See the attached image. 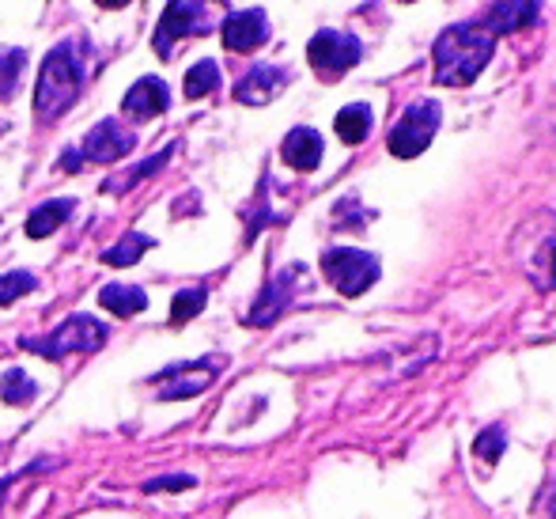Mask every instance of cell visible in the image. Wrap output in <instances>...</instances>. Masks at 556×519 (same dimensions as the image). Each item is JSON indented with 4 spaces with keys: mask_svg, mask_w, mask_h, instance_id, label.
<instances>
[{
    "mask_svg": "<svg viewBox=\"0 0 556 519\" xmlns=\"http://www.w3.org/2000/svg\"><path fill=\"white\" fill-rule=\"evenodd\" d=\"M99 303H103L106 311H114V315L129 319V315H137V311L148 308V296H144V288H137V285H106L103 293H99Z\"/></svg>",
    "mask_w": 556,
    "mask_h": 519,
    "instance_id": "5bb4252c",
    "label": "cell"
},
{
    "mask_svg": "<svg viewBox=\"0 0 556 519\" xmlns=\"http://www.w3.org/2000/svg\"><path fill=\"white\" fill-rule=\"evenodd\" d=\"M269 38V23H266V12L250 8V12H231L223 20V46L235 53H250L258 50L261 42Z\"/></svg>",
    "mask_w": 556,
    "mask_h": 519,
    "instance_id": "30bf717a",
    "label": "cell"
},
{
    "mask_svg": "<svg viewBox=\"0 0 556 519\" xmlns=\"http://www.w3.org/2000/svg\"><path fill=\"white\" fill-rule=\"evenodd\" d=\"M534 20H538V4H492L484 27H489L492 35H500V30H519Z\"/></svg>",
    "mask_w": 556,
    "mask_h": 519,
    "instance_id": "2e32d148",
    "label": "cell"
},
{
    "mask_svg": "<svg viewBox=\"0 0 556 519\" xmlns=\"http://www.w3.org/2000/svg\"><path fill=\"white\" fill-rule=\"evenodd\" d=\"M504 444H507L504 429H500V425H492V429H484L481 437H477L474 452H477V459H484L492 467V463H496L500 455H504Z\"/></svg>",
    "mask_w": 556,
    "mask_h": 519,
    "instance_id": "d4e9b609",
    "label": "cell"
},
{
    "mask_svg": "<svg viewBox=\"0 0 556 519\" xmlns=\"http://www.w3.org/2000/svg\"><path fill=\"white\" fill-rule=\"evenodd\" d=\"M496 50V35L484 23H454L436 38V83L466 88L484 73Z\"/></svg>",
    "mask_w": 556,
    "mask_h": 519,
    "instance_id": "6da1fadb",
    "label": "cell"
},
{
    "mask_svg": "<svg viewBox=\"0 0 556 519\" xmlns=\"http://www.w3.org/2000/svg\"><path fill=\"white\" fill-rule=\"evenodd\" d=\"M216 83H220V65L216 61H201V65H193L185 73V99L208 95V91H216Z\"/></svg>",
    "mask_w": 556,
    "mask_h": 519,
    "instance_id": "ffe728a7",
    "label": "cell"
},
{
    "mask_svg": "<svg viewBox=\"0 0 556 519\" xmlns=\"http://www.w3.org/2000/svg\"><path fill=\"white\" fill-rule=\"evenodd\" d=\"M133 133H129L121 121H99L95 129H91L88 137H83V148L80 156L91 159V164H114V159H121L129 148H133Z\"/></svg>",
    "mask_w": 556,
    "mask_h": 519,
    "instance_id": "ba28073f",
    "label": "cell"
},
{
    "mask_svg": "<svg viewBox=\"0 0 556 519\" xmlns=\"http://www.w3.org/2000/svg\"><path fill=\"white\" fill-rule=\"evenodd\" d=\"M292 277H296V273H284L281 281H273V285L266 288V296L258 300V308L250 311V323H254V326H258V323H269V319H273L276 311H281L284 303H288V296H284V293H288Z\"/></svg>",
    "mask_w": 556,
    "mask_h": 519,
    "instance_id": "ac0fdd59",
    "label": "cell"
},
{
    "mask_svg": "<svg viewBox=\"0 0 556 519\" xmlns=\"http://www.w3.org/2000/svg\"><path fill=\"white\" fill-rule=\"evenodd\" d=\"M216 372H220V364L216 361H197V364H179V368L164 372L159 376V399H193V394H201L208 384L216 379Z\"/></svg>",
    "mask_w": 556,
    "mask_h": 519,
    "instance_id": "9c48e42d",
    "label": "cell"
},
{
    "mask_svg": "<svg viewBox=\"0 0 556 519\" xmlns=\"http://www.w3.org/2000/svg\"><path fill=\"white\" fill-rule=\"evenodd\" d=\"M73 217V202H46V205H38L35 212H30V220H27V235L30 239H46V235H53L57 232L65 220Z\"/></svg>",
    "mask_w": 556,
    "mask_h": 519,
    "instance_id": "9a60e30c",
    "label": "cell"
},
{
    "mask_svg": "<svg viewBox=\"0 0 556 519\" xmlns=\"http://www.w3.org/2000/svg\"><path fill=\"white\" fill-rule=\"evenodd\" d=\"M281 156H284V164L296 167V171H314V167L322 164V137L307 126L292 129L281 144Z\"/></svg>",
    "mask_w": 556,
    "mask_h": 519,
    "instance_id": "4fadbf2b",
    "label": "cell"
},
{
    "mask_svg": "<svg viewBox=\"0 0 556 519\" xmlns=\"http://www.w3.org/2000/svg\"><path fill=\"white\" fill-rule=\"evenodd\" d=\"M322 273L341 296H364L371 285L378 281V262L375 255L357 247H334L322 258Z\"/></svg>",
    "mask_w": 556,
    "mask_h": 519,
    "instance_id": "277c9868",
    "label": "cell"
},
{
    "mask_svg": "<svg viewBox=\"0 0 556 519\" xmlns=\"http://www.w3.org/2000/svg\"><path fill=\"white\" fill-rule=\"evenodd\" d=\"M83 80V65L76 57L73 46H53L50 57L42 61V73H38L35 88V111L42 114V121H53L57 114H65V106L76 103Z\"/></svg>",
    "mask_w": 556,
    "mask_h": 519,
    "instance_id": "7a4b0ae2",
    "label": "cell"
},
{
    "mask_svg": "<svg viewBox=\"0 0 556 519\" xmlns=\"http://www.w3.org/2000/svg\"><path fill=\"white\" fill-rule=\"evenodd\" d=\"M534 273H545L542 285H545V288H556V239H553V243H545L542 258H538V262L530 265V277H534Z\"/></svg>",
    "mask_w": 556,
    "mask_h": 519,
    "instance_id": "484cf974",
    "label": "cell"
},
{
    "mask_svg": "<svg viewBox=\"0 0 556 519\" xmlns=\"http://www.w3.org/2000/svg\"><path fill=\"white\" fill-rule=\"evenodd\" d=\"M284 80H288V73H284V68L258 65L235 83V99H238V103H246V106H266L284 91Z\"/></svg>",
    "mask_w": 556,
    "mask_h": 519,
    "instance_id": "7c38bea8",
    "label": "cell"
},
{
    "mask_svg": "<svg viewBox=\"0 0 556 519\" xmlns=\"http://www.w3.org/2000/svg\"><path fill=\"white\" fill-rule=\"evenodd\" d=\"M193 478H182V475H171V478H156V482H148L144 490L148 493H156V490H193Z\"/></svg>",
    "mask_w": 556,
    "mask_h": 519,
    "instance_id": "83f0119b",
    "label": "cell"
},
{
    "mask_svg": "<svg viewBox=\"0 0 556 519\" xmlns=\"http://www.w3.org/2000/svg\"><path fill=\"white\" fill-rule=\"evenodd\" d=\"M171 152H174V148H164V152H159V156L144 159V164L137 167V171L126 179V190H129V186H137V182H144V179H152V171H164V164H167V159H171Z\"/></svg>",
    "mask_w": 556,
    "mask_h": 519,
    "instance_id": "4316f807",
    "label": "cell"
},
{
    "mask_svg": "<svg viewBox=\"0 0 556 519\" xmlns=\"http://www.w3.org/2000/svg\"><path fill=\"white\" fill-rule=\"evenodd\" d=\"M30 288H35V273H23V270L4 273V277H0V308L20 300V296H27Z\"/></svg>",
    "mask_w": 556,
    "mask_h": 519,
    "instance_id": "cb8c5ba5",
    "label": "cell"
},
{
    "mask_svg": "<svg viewBox=\"0 0 556 519\" xmlns=\"http://www.w3.org/2000/svg\"><path fill=\"white\" fill-rule=\"evenodd\" d=\"M80 164H83L80 148H73V152H65V156H61V167H65V171H80Z\"/></svg>",
    "mask_w": 556,
    "mask_h": 519,
    "instance_id": "f1b7e54d",
    "label": "cell"
},
{
    "mask_svg": "<svg viewBox=\"0 0 556 519\" xmlns=\"http://www.w3.org/2000/svg\"><path fill=\"white\" fill-rule=\"evenodd\" d=\"M20 346L27 353L50 356V361H61L68 353H95V349L106 346V326L95 315H73L53 334H46V338H23Z\"/></svg>",
    "mask_w": 556,
    "mask_h": 519,
    "instance_id": "3957f363",
    "label": "cell"
},
{
    "mask_svg": "<svg viewBox=\"0 0 556 519\" xmlns=\"http://www.w3.org/2000/svg\"><path fill=\"white\" fill-rule=\"evenodd\" d=\"M205 303H208L205 288H182V293L174 296V303H171V323H185V319L201 315V311H205Z\"/></svg>",
    "mask_w": 556,
    "mask_h": 519,
    "instance_id": "603a6c76",
    "label": "cell"
},
{
    "mask_svg": "<svg viewBox=\"0 0 556 519\" xmlns=\"http://www.w3.org/2000/svg\"><path fill=\"white\" fill-rule=\"evenodd\" d=\"M23 65H27L23 50H4V53H0V99H12L15 95Z\"/></svg>",
    "mask_w": 556,
    "mask_h": 519,
    "instance_id": "7402d4cb",
    "label": "cell"
},
{
    "mask_svg": "<svg viewBox=\"0 0 556 519\" xmlns=\"http://www.w3.org/2000/svg\"><path fill=\"white\" fill-rule=\"evenodd\" d=\"M334 129H337V137H341L345 144H360V141H364V137L371 133V111H367L364 103L345 106V111L337 114Z\"/></svg>",
    "mask_w": 556,
    "mask_h": 519,
    "instance_id": "e0dca14e",
    "label": "cell"
},
{
    "mask_svg": "<svg viewBox=\"0 0 556 519\" xmlns=\"http://www.w3.org/2000/svg\"><path fill=\"white\" fill-rule=\"evenodd\" d=\"M439 106L436 103H416L409 106L405 114H401V121L390 129V152L398 159H413L421 156L424 148L431 144V137H436L439 129Z\"/></svg>",
    "mask_w": 556,
    "mask_h": 519,
    "instance_id": "5b68a950",
    "label": "cell"
},
{
    "mask_svg": "<svg viewBox=\"0 0 556 519\" xmlns=\"http://www.w3.org/2000/svg\"><path fill=\"white\" fill-rule=\"evenodd\" d=\"M148 247H152V235L133 232V235H126V239H121L118 247H111V250H106V255H103V262H106V265H133L137 258H141Z\"/></svg>",
    "mask_w": 556,
    "mask_h": 519,
    "instance_id": "44dd1931",
    "label": "cell"
},
{
    "mask_svg": "<svg viewBox=\"0 0 556 519\" xmlns=\"http://www.w3.org/2000/svg\"><path fill=\"white\" fill-rule=\"evenodd\" d=\"M307 57H311L314 73L322 76H341L345 68H352L360 61V42L345 30H319L307 46Z\"/></svg>",
    "mask_w": 556,
    "mask_h": 519,
    "instance_id": "8992f818",
    "label": "cell"
},
{
    "mask_svg": "<svg viewBox=\"0 0 556 519\" xmlns=\"http://www.w3.org/2000/svg\"><path fill=\"white\" fill-rule=\"evenodd\" d=\"M35 394H38V384L27 376V372L23 368L4 372V379H0V399L12 402V406H27Z\"/></svg>",
    "mask_w": 556,
    "mask_h": 519,
    "instance_id": "d6986e66",
    "label": "cell"
},
{
    "mask_svg": "<svg viewBox=\"0 0 556 519\" xmlns=\"http://www.w3.org/2000/svg\"><path fill=\"white\" fill-rule=\"evenodd\" d=\"M208 30V20H205V4L197 0H174V4L164 8L156 23V50L159 57H171V46L179 42L185 35H201Z\"/></svg>",
    "mask_w": 556,
    "mask_h": 519,
    "instance_id": "52a82bcc",
    "label": "cell"
},
{
    "mask_svg": "<svg viewBox=\"0 0 556 519\" xmlns=\"http://www.w3.org/2000/svg\"><path fill=\"white\" fill-rule=\"evenodd\" d=\"M167 103H171L167 83L156 80V76H144V80H137L133 88L126 91V99H121V114L133 118V121H148V118H156V114H164Z\"/></svg>",
    "mask_w": 556,
    "mask_h": 519,
    "instance_id": "8fae6325",
    "label": "cell"
}]
</instances>
